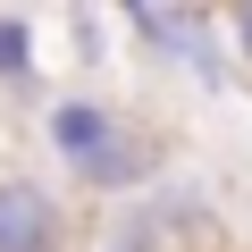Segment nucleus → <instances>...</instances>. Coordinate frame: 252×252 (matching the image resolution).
Segmentation results:
<instances>
[{
	"label": "nucleus",
	"instance_id": "4",
	"mask_svg": "<svg viewBox=\"0 0 252 252\" xmlns=\"http://www.w3.org/2000/svg\"><path fill=\"white\" fill-rule=\"evenodd\" d=\"M34 84H42V17L0 9V93H34Z\"/></svg>",
	"mask_w": 252,
	"mask_h": 252
},
{
	"label": "nucleus",
	"instance_id": "6",
	"mask_svg": "<svg viewBox=\"0 0 252 252\" xmlns=\"http://www.w3.org/2000/svg\"><path fill=\"white\" fill-rule=\"evenodd\" d=\"M227 51H235V76H252V0L227 9Z\"/></svg>",
	"mask_w": 252,
	"mask_h": 252
},
{
	"label": "nucleus",
	"instance_id": "3",
	"mask_svg": "<svg viewBox=\"0 0 252 252\" xmlns=\"http://www.w3.org/2000/svg\"><path fill=\"white\" fill-rule=\"evenodd\" d=\"M0 252H76V219L42 177H0Z\"/></svg>",
	"mask_w": 252,
	"mask_h": 252
},
{
	"label": "nucleus",
	"instance_id": "1",
	"mask_svg": "<svg viewBox=\"0 0 252 252\" xmlns=\"http://www.w3.org/2000/svg\"><path fill=\"white\" fill-rule=\"evenodd\" d=\"M42 143L59 160V177L93 202H126V193H152L160 168H168V143H160V126L143 118H126L118 101L101 93H59L42 101Z\"/></svg>",
	"mask_w": 252,
	"mask_h": 252
},
{
	"label": "nucleus",
	"instance_id": "2",
	"mask_svg": "<svg viewBox=\"0 0 252 252\" xmlns=\"http://www.w3.org/2000/svg\"><path fill=\"white\" fill-rule=\"evenodd\" d=\"M118 26L152 67H177L193 93H227L235 84L227 9H202V0H118Z\"/></svg>",
	"mask_w": 252,
	"mask_h": 252
},
{
	"label": "nucleus",
	"instance_id": "5",
	"mask_svg": "<svg viewBox=\"0 0 252 252\" xmlns=\"http://www.w3.org/2000/svg\"><path fill=\"white\" fill-rule=\"evenodd\" d=\"M59 34L76 42L84 67H101L109 59V34H126V26H118V9H84V0H76V9H59Z\"/></svg>",
	"mask_w": 252,
	"mask_h": 252
}]
</instances>
